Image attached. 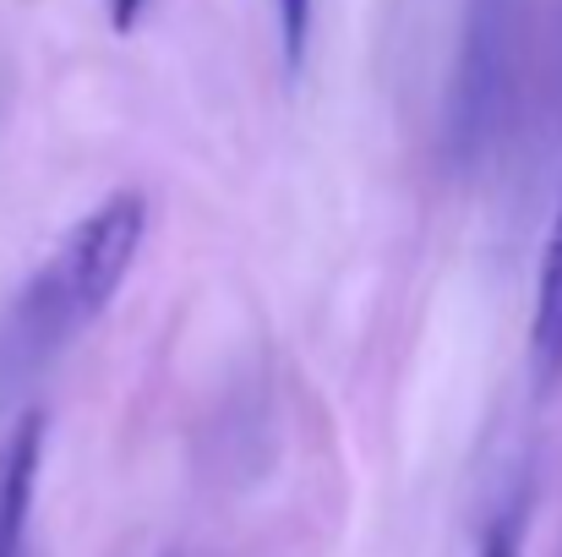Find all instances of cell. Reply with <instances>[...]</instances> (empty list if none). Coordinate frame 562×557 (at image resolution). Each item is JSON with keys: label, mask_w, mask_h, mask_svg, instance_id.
I'll return each mask as SVG.
<instances>
[{"label": "cell", "mask_w": 562, "mask_h": 557, "mask_svg": "<svg viewBox=\"0 0 562 557\" xmlns=\"http://www.w3.org/2000/svg\"><path fill=\"white\" fill-rule=\"evenodd\" d=\"M44 432H49L44 410H27L0 437V557H22V542H27V514H33L38 465H44Z\"/></svg>", "instance_id": "3"}, {"label": "cell", "mask_w": 562, "mask_h": 557, "mask_svg": "<svg viewBox=\"0 0 562 557\" xmlns=\"http://www.w3.org/2000/svg\"><path fill=\"white\" fill-rule=\"evenodd\" d=\"M530 377L541 393H552L562 382V191H558V219L547 230L541 246V268H536V307H530Z\"/></svg>", "instance_id": "4"}, {"label": "cell", "mask_w": 562, "mask_h": 557, "mask_svg": "<svg viewBox=\"0 0 562 557\" xmlns=\"http://www.w3.org/2000/svg\"><path fill=\"white\" fill-rule=\"evenodd\" d=\"M143 11H148V0H104V22H110L121 38H126V33H137Z\"/></svg>", "instance_id": "6"}, {"label": "cell", "mask_w": 562, "mask_h": 557, "mask_svg": "<svg viewBox=\"0 0 562 557\" xmlns=\"http://www.w3.org/2000/svg\"><path fill=\"white\" fill-rule=\"evenodd\" d=\"M530 49V0H464L459 44L442 88V159L453 170H481L519 121Z\"/></svg>", "instance_id": "2"}, {"label": "cell", "mask_w": 562, "mask_h": 557, "mask_svg": "<svg viewBox=\"0 0 562 557\" xmlns=\"http://www.w3.org/2000/svg\"><path fill=\"white\" fill-rule=\"evenodd\" d=\"M148 235V197L143 191H110L99 197L38 263V274L22 285L11 307V345L22 361H44L60 345H71L88 323L104 318V307L121 296L137 252Z\"/></svg>", "instance_id": "1"}, {"label": "cell", "mask_w": 562, "mask_h": 557, "mask_svg": "<svg viewBox=\"0 0 562 557\" xmlns=\"http://www.w3.org/2000/svg\"><path fill=\"white\" fill-rule=\"evenodd\" d=\"M273 16H279L284 71L301 77V66H306V44H312V0H273Z\"/></svg>", "instance_id": "5"}, {"label": "cell", "mask_w": 562, "mask_h": 557, "mask_svg": "<svg viewBox=\"0 0 562 557\" xmlns=\"http://www.w3.org/2000/svg\"><path fill=\"white\" fill-rule=\"evenodd\" d=\"M481 557H519V547H514V531H508V525H497V531L486 536Z\"/></svg>", "instance_id": "7"}]
</instances>
